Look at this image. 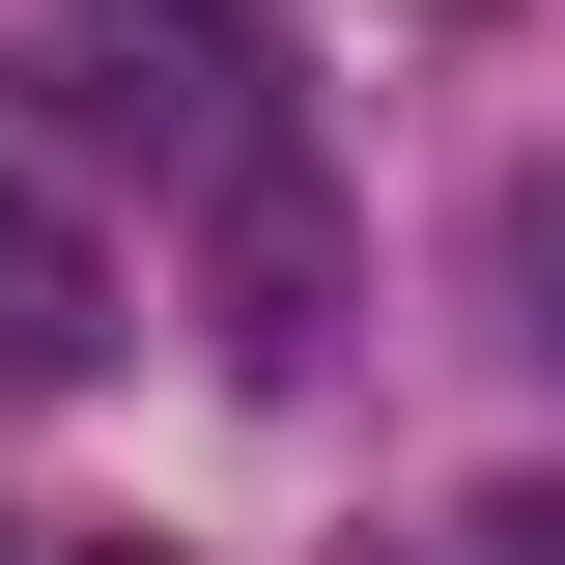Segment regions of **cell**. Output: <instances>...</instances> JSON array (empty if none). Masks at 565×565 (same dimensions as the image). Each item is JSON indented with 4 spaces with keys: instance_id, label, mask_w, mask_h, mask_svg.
Segmentation results:
<instances>
[{
    "instance_id": "3",
    "label": "cell",
    "mask_w": 565,
    "mask_h": 565,
    "mask_svg": "<svg viewBox=\"0 0 565 565\" xmlns=\"http://www.w3.org/2000/svg\"><path fill=\"white\" fill-rule=\"evenodd\" d=\"M481 537H509V565H565V481H509V509H481Z\"/></svg>"
},
{
    "instance_id": "4",
    "label": "cell",
    "mask_w": 565,
    "mask_h": 565,
    "mask_svg": "<svg viewBox=\"0 0 565 565\" xmlns=\"http://www.w3.org/2000/svg\"><path fill=\"white\" fill-rule=\"evenodd\" d=\"M85 565H170V537H85Z\"/></svg>"
},
{
    "instance_id": "1",
    "label": "cell",
    "mask_w": 565,
    "mask_h": 565,
    "mask_svg": "<svg viewBox=\"0 0 565 565\" xmlns=\"http://www.w3.org/2000/svg\"><path fill=\"white\" fill-rule=\"evenodd\" d=\"M57 114L85 141H226V170H255V0H57Z\"/></svg>"
},
{
    "instance_id": "2",
    "label": "cell",
    "mask_w": 565,
    "mask_h": 565,
    "mask_svg": "<svg viewBox=\"0 0 565 565\" xmlns=\"http://www.w3.org/2000/svg\"><path fill=\"white\" fill-rule=\"evenodd\" d=\"M85 367H114V255H85V199L0 170V396H85Z\"/></svg>"
}]
</instances>
